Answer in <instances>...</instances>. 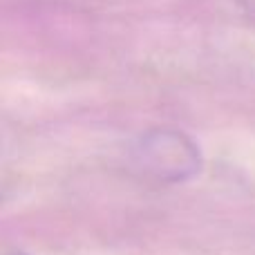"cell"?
I'll return each mask as SVG.
<instances>
[{
    "label": "cell",
    "instance_id": "cell-1",
    "mask_svg": "<svg viewBox=\"0 0 255 255\" xmlns=\"http://www.w3.org/2000/svg\"><path fill=\"white\" fill-rule=\"evenodd\" d=\"M128 163L139 177L157 184H181L204 166L199 145L186 132L157 128L139 134L128 148Z\"/></svg>",
    "mask_w": 255,
    "mask_h": 255
},
{
    "label": "cell",
    "instance_id": "cell-2",
    "mask_svg": "<svg viewBox=\"0 0 255 255\" xmlns=\"http://www.w3.org/2000/svg\"><path fill=\"white\" fill-rule=\"evenodd\" d=\"M238 2L242 4V9L247 11V16L253 18V22H255V0H238Z\"/></svg>",
    "mask_w": 255,
    "mask_h": 255
},
{
    "label": "cell",
    "instance_id": "cell-3",
    "mask_svg": "<svg viewBox=\"0 0 255 255\" xmlns=\"http://www.w3.org/2000/svg\"><path fill=\"white\" fill-rule=\"evenodd\" d=\"M4 255H27V253H22V251H11V253H4Z\"/></svg>",
    "mask_w": 255,
    "mask_h": 255
}]
</instances>
